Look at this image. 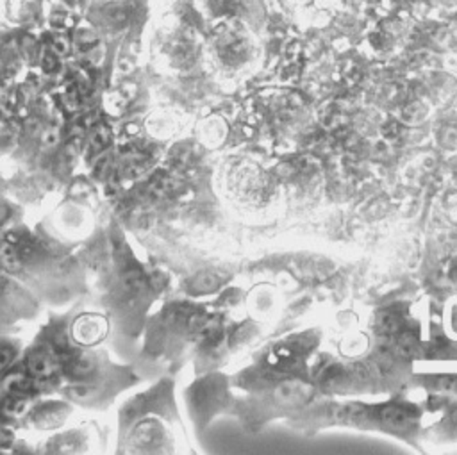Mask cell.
<instances>
[{"label": "cell", "instance_id": "6da1fadb", "mask_svg": "<svg viewBox=\"0 0 457 455\" xmlns=\"http://www.w3.org/2000/svg\"><path fill=\"white\" fill-rule=\"evenodd\" d=\"M311 394H313L311 385L298 381L282 382L280 385H277L275 390V398L280 404H286V406H298V404L307 402Z\"/></svg>", "mask_w": 457, "mask_h": 455}, {"label": "cell", "instance_id": "7a4b0ae2", "mask_svg": "<svg viewBox=\"0 0 457 455\" xmlns=\"http://www.w3.org/2000/svg\"><path fill=\"white\" fill-rule=\"evenodd\" d=\"M379 418L390 429H396V431H406L415 423L416 413L409 407L402 406H387L379 410Z\"/></svg>", "mask_w": 457, "mask_h": 455}, {"label": "cell", "instance_id": "3957f363", "mask_svg": "<svg viewBox=\"0 0 457 455\" xmlns=\"http://www.w3.org/2000/svg\"><path fill=\"white\" fill-rule=\"evenodd\" d=\"M27 369L33 377L40 378V381H47L54 375V362L47 353L34 352L27 357Z\"/></svg>", "mask_w": 457, "mask_h": 455}, {"label": "cell", "instance_id": "277c9868", "mask_svg": "<svg viewBox=\"0 0 457 455\" xmlns=\"http://www.w3.org/2000/svg\"><path fill=\"white\" fill-rule=\"evenodd\" d=\"M396 352L408 359H418V357L425 356V350L418 337L409 330H402L400 334H396Z\"/></svg>", "mask_w": 457, "mask_h": 455}, {"label": "cell", "instance_id": "5b68a950", "mask_svg": "<svg viewBox=\"0 0 457 455\" xmlns=\"http://www.w3.org/2000/svg\"><path fill=\"white\" fill-rule=\"evenodd\" d=\"M368 418V410L362 406H342L332 409V420L339 423H354L359 425Z\"/></svg>", "mask_w": 457, "mask_h": 455}, {"label": "cell", "instance_id": "8992f818", "mask_svg": "<svg viewBox=\"0 0 457 455\" xmlns=\"http://www.w3.org/2000/svg\"><path fill=\"white\" fill-rule=\"evenodd\" d=\"M375 327L384 336H396L402 333V318L393 311H383L377 314Z\"/></svg>", "mask_w": 457, "mask_h": 455}, {"label": "cell", "instance_id": "52a82bcc", "mask_svg": "<svg viewBox=\"0 0 457 455\" xmlns=\"http://www.w3.org/2000/svg\"><path fill=\"white\" fill-rule=\"evenodd\" d=\"M20 248H18L15 243L6 241L2 245V261H4V266L8 268H17L20 264Z\"/></svg>", "mask_w": 457, "mask_h": 455}, {"label": "cell", "instance_id": "ba28073f", "mask_svg": "<svg viewBox=\"0 0 457 455\" xmlns=\"http://www.w3.org/2000/svg\"><path fill=\"white\" fill-rule=\"evenodd\" d=\"M122 284H124V289L127 293H138L141 287L145 286V280H143V277H141L140 271L131 270L124 275V280H122Z\"/></svg>", "mask_w": 457, "mask_h": 455}, {"label": "cell", "instance_id": "9c48e42d", "mask_svg": "<svg viewBox=\"0 0 457 455\" xmlns=\"http://www.w3.org/2000/svg\"><path fill=\"white\" fill-rule=\"evenodd\" d=\"M63 420V416L59 415V410L56 407H50V409H43L40 415L36 416V422L40 426H56Z\"/></svg>", "mask_w": 457, "mask_h": 455}, {"label": "cell", "instance_id": "30bf717a", "mask_svg": "<svg viewBox=\"0 0 457 455\" xmlns=\"http://www.w3.org/2000/svg\"><path fill=\"white\" fill-rule=\"evenodd\" d=\"M70 397L75 400H91L97 397V385L93 384H77L70 388Z\"/></svg>", "mask_w": 457, "mask_h": 455}, {"label": "cell", "instance_id": "8fae6325", "mask_svg": "<svg viewBox=\"0 0 457 455\" xmlns=\"http://www.w3.org/2000/svg\"><path fill=\"white\" fill-rule=\"evenodd\" d=\"M109 138H111V134H109V131H107L106 127H99L95 132H93V136H91V145H93V150H100V148L106 147L107 143H109Z\"/></svg>", "mask_w": 457, "mask_h": 455}, {"label": "cell", "instance_id": "7c38bea8", "mask_svg": "<svg viewBox=\"0 0 457 455\" xmlns=\"http://www.w3.org/2000/svg\"><path fill=\"white\" fill-rule=\"evenodd\" d=\"M436 384L440 385V390L457 393V377H441V378H438Z\"/></svg>", "mask_w": 457, "mask_h": 455}, {"label": "cell", "instance_id": "4fadbf2b", "mask_svg": "<svg viewBox=\"0 0 457 455\" xmlns=\"http://www.w3.org/2000/svg\"><path fill=\"white\" fill-rule=\"evenodd\" d=\"M13 357H15V352L9 350L8 344H4V349H2V368H8Z\"/></svg>", "mask_w": 457, "mask_h": 455}, {"label": "cell", "instance_id": "5bb4252c", "mask_svg": "<svg viewBox=\"0 0 457 455\" xmlns=\"http://www.w3.org/2000/svg\"><path fill=\"white\" fill-rule=\"evenodd\" d=\"M447 273H449V279L450 280L457 282V259L449 264V270H447Z\"/></svg>", "mask_w": 457, "mask_h": 455}]
</instances>
